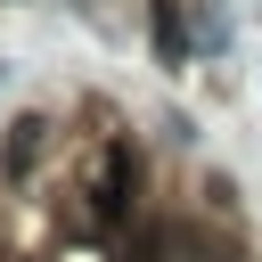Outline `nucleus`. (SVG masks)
<instances>
[{
    "mask_svg": "<svg viewBox=\"0 0 262 262\" xmlns=\"http://www.w3.org/2000/svg\"><path fill=\"white\" fill-rule=\"evenodd\" d=\"M115 262H164V221H156V229H139V237H123V246H115Z\"/></svg>",
    "mask_w": 262,
    "mask_h": 262,
    "instance_id": "obj_4",
    "label": "nucleus"
},
{
    "mask_svg": "<svg viewBox=\"0 0 262 262\" xmlns=\"http://www.w3.org/2000/svg\"><path fill=\"white\" fill-rule=\"evenodd\" d=\"M139 196V147L131 139H106L98 147V180H90V229H115Z\"/></svg>",
    "mask_w": 262,
    "mask_h": 262,
    "instance_id": "obj_1",
    "label": "nucleus"
},
{
    "mask_svg": "<svg viewBox=\"0 0 262 262\" xmlns=\"http://www.w3.org/2000/svg\"><path fill=\"white\" fill-rule=\"evenodd\" d=\"M156 57H164V66L188 57V16H180V0H156Z\"/></svg>",
    "mask_w": 262,
    "mask_h": 262,
    "instance_id": "obj_3",
    "label": "nucleus"
},
{
    "mask_svg": "<svg viewBox=\"0 0 262 262\" xmlns=\"http://www.w3.org/2000/svg\"><path fill=\"white\" fill-rule=\"evenodd\" d=\"M41 147H49V123H41V115L8 123V172H33V164H41Z\"/></svg>",
    "mask_w": 262,
    "mask_h": 262,
    "instance_id": "obj_2",
    "label": "nucleus"
}]
</instances>
